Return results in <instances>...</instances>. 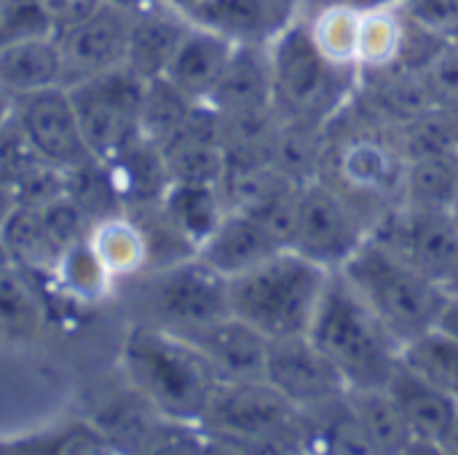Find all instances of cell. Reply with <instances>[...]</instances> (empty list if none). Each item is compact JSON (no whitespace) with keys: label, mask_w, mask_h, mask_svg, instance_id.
<instances>
[{"label":"cell","mask_w":458,"mask_h":455,"mask_svg":"<svg viewBox=\"0 0 458 455\" xmlns=\"http://www.w3.org/2000/svg\"><path fill=\"white\" fill-rule=\"evenodd\" d=\"M188 29L191 24H185L180 13L164 5H153V8L145 5L140 11H131L126 64L142 78L164 75Z\"/></svg>","instance_id":"cell-18"},{"label":"cell","mask_w":458,"mask_h":455,"mask_svg":"<svg viewBox=\"0 0 458 455\" xmlns=\"http://www.w3.org/2000/svg\"><path fill=\"white\" fill-rule=\"evenodd\" d=\"M185 13L196 27H207L231 40L250 38L266 24L263 0H199Z\"/></svg>","instance_id":"cell-29"},{"label":"cell","mask_w":458,"mask_h":455,"mask_svg":"<svg viewBox=\"0 0 458 455\" xmlns=\"http://www.w3.org/2000/svg\"><path fill=\"white\" fill-rule=\"evenodd\" d=\"M86 239L113 279L137 274L148 263L145 236H142L140 225L126 212L97 220Z\"/></svg>","instance_id":"cell-24"},{"label":"cell","mask_w":458,"mask_h":455,"mask_svg":"<svg viewBox=\"0 0 458 455\" xmlns=\"http://www.w3.org/2000/svg\"><path fill=\"white\" fill-rule=\"evenodd\" d=\"M19 204H16V198H13V193H11V188L0 180V225L5 223V217L16 209Z\"/></svg>","instance_id":"cell-38"},{"label":"cell","mask_w":458,"mask_h":455,"mask_svg":"<svg viewBox=\"0 0 458 455\" xmlns=\"http://www.w3.org/2000/svg\"><path fill=\"white\" fill-rule=\"evenodd\" d=\"M220 381H266L268 338L244 319L228 314L188 335Z\"/></svg>","instance_id":"cell-14"},{"label":"cell","mask_w":458,"mask_h":455,"mask_svg":"<svg viewBox=\"0 0 458 455\" xmlns=\"http://www.w3.org/2000/svg\"><path fill=\"white\" fill-rule=\"evenodd\" d=\"M421 78L437 105H458V51L437 54Z\"/></svg>","instance_id":"cell-35"},{"label":"cell","mask_w":458,"mask_h":455,"mask_svg":"<svg viewBox=\"0 0 458 455\" xmlns=\"http://www.w3.org/2000/svg\"><path fill=\"white\" fill-rule=\"evenodd\" d=\"M266 383L298 408H317L349 392L344 375L314 346L309 333L268 341Z\"/></svg>","instance_id":"cell-12"},{"label":"cell","mask_w":458,"mask_h":455,"mask_svg":"<svg viewBox=\"0 0 458 455\" xmlns=\"http://www.w3.org/2000/svg\"><path fill=\"white\" fill-rule=\"evenodd\" d=\"M362 241L365 239L360 233L354 212L333 188L317 182L301 185L298 223L290 249L330 271H338Z\"/></svg>","instance_id":"cell-11"},{"label":"cell","mask_w":458,"mask_h":455,"mask_svg":"<svg viewBox=\"0 0 458 455\" xmlns=\"http://www.w3.org/2000/svg\"><path fill=\"white\" fill-rule=\"evenodd\" d=\"M443 290H458V228L448 212L413 209L389 217L373 236Z\"/></svg>","instance_id":"cell-9"},{"label":"cell","mask_w":458,"mask_h":455,"mask_svg":"<svg viewBox=\"0 0 458 455\" xmlns=\"http://www.w3.org/2000/svg\"><path fill=\"white\" fill-rule=\"evenodd\" d=\"M40 314L43 306L32 284V274H27L13 260H5L0 265V327L27 335L40 322Z\"/></svg>","instance_id":"cell-28"},{"label":"cell","mask_w":458,"mask_h":455,"mask_svg":"<svg viewBox=\"0 0 458 455\" xmlns=\"http://www.w3.org/2000/svg\"><path fill=\"white\" fill-rule=\"evenodd\" d=\"M158 206L191 249H199L228 212L220 188L199 182H169Z\"/></svg>","instance_id":"cell-22"},{"label":"cell","mask_w":458,"mask_h":455,"mask_svg":"<svg viewBox=\"0 0 458 455\" xmlns=\"http://www.w3.org/2000/svg\"><path fill=\"white\" fill-rule=\"evenodd\" d=\"M458 193V153L416 156L405 172L408 206L448 212Z\"/></svg>","instance_id":"cell-25"},{"label":"cell","mask_w":458,"mask_h":455,"mask_svg":"<svg viewBox=\"0 0 458 455\" xmlns=\"http://www.w3.org/2000/svg\"><path fill=\"white\" fill-rule=\"evenodd\" d=\"M386 392L405 413L419 442H429V445L448 442L454 426L458 424V400L454 394L443 392L440 386L413 373L403 359L392 373Z\"/></svg>","instance_id":"cell-16"},{"label":"cell","mask_w":458,"mask_h":455,"mask_svg":"<svg viewBox=\"0 0 458 455\" xmlns=\"http://www.w3.org/2000/svg\"><path fill=\"white\" fill-rule=\"evenodd\" d=\"M40 215H43V220H46L51 236L56 239V244H59L62 249H67V247L83 241V239L89 236V231H91L89 215H86V212L78 206V201H72L67 193H64L62 198L46 204V206L40 209Z\"/></svg>","instance_id":"cell-33"},{"label":"cell","mask_w":458,"mask_h":455,"mask_svg":"<svg viewBox=\"0 0 458 455\" xmlns=\"http://www.w3.org/2000/svg\"><path fill=\"white\" fill-rule=\"evenodd\" d=\"M148 306L156 316V327L188 338L231 314L228 279L201 257L177 260L150 279Z\"/></svg>","instance_id":"cell-8"},{"label":"cell","mask_w":458,"mask_h":455,"mask_svg":"<svg viewBox=\"0 0 458 455\" xmlns=\"http://www.w3.org/2000/svg\"><path fill=\"white\" fill-rule=\"evenodd\" d=\"M201 426L244 445H295L303 418L301 408L266 381H220Z\"/></svg>","instance_id":"cell-5"},{"label":"cell","mask_w":458,"mask_h":455,"mask_svg":"<svg viewBox=\"0 0 458 455\" xmlns=\"http://www.w3.org/2000/svg\"><path fill=\"white\" fill-rule=\"evenodd\" d=\"M193 105L196 99L180 91L166 75L148 78L142 107H140V134L161 147L177 134V129L191 115Z\"/></svg>","instance_id":"cell-26"},{"label":"cell","mask_w":458,"mask_h":455,"mask_svg":"<svg viewBox=\"0 0 458 455\" xmlns=\"http://www.w3.org/2000/svg\"><path fill=\"white\" fill-rule=\"evenodd\" d=\"M233 48L236 43L231 38L207 27H191L164 75L191 99L204 102L217 86Z\"/></svg>","instance_id":"cell-17"},{"label":"cell","mask_w":458,"mask_h":455,"mask_svg":"<svg viewBox=\"0 0 458 455\" xmlns=\"http://www.w3.org/2000/svg\"><path fill=\"white\" fill-rule=\"evenodd\" d=\"M271 97H274L271 62H263L247 46H236L217 86L204 102L212 105L220 115H233V113L268 110Z\"/></svg>","instance_id":"cell-19"},{"label":"cell","mask_w":458,"mask_h":455,"mask_svg":"<svg viewBox=\"0 0 458 455\" xmlns=\"http://www.w3.org/2000/svg\"><path fill=\"white\" fill-rule=\"evenodd\" d=\"M338 271L400 346L437 327L448 290L427 279L381 241L365 239Z\"/></svg>","instance_id":"cell-4"},{"label":"cell","mask_w":458,"mask_h":455,"mask_svg":"<svg viewBox=\"0 0 458 455\" xmlns=\"http://www.w3.org/2000/svg\"><path fill=\"white\" fill-rule=\"evenodd\" d=\"M346 400L368 451L405 453L419 442L413 426L386 389H349Z\"/></svg>","instance_id":"cell-20"},{"label":"cell","mask_w":458,"mask_h":455,"mask_svg":"<svg viewBox=\"0 0 458 455\" xmlns=\"http://www.w3.org/2000/svg\"><path fill=\"white\" fill-rule=\"evenodd\" d=\"M274 97L301 121H322L330 115L349 83L341 75V62L330 59L317 38L303 27L287 29L271 54Z\"/></svg>","instance_id":"cell-7"},{"label":"cell","mask_w":458,"mask_h":455,"mask_svg":"<svg viewBox=\"0 0 458 455\" xmlns=\"http://www.w3.org/2000/svg\"><path fill=\"white\" fill-rule=\"evenodd\" d=\"M284 249L255 217L228 209L220 225L212 231V236L196 249V257H201L209 268L223 274L225 279H233L271 255Z\"/></svg>","instance_id":"cell-15"},{"label":"cell","mask_w":458,"mask_h":455,"mask_svg":"<svg viewBox=\"0 0 458 455\" xmlns=\"http://www.w3.org/2000/svg\"><path fill=\"white\" fill-rule=\"evenodd\" d=\"M62 86V56L54 35L0 46V88L11 97Z\"/></svg>","instance_id":"cell-21"},{"label":"cell","mask_w":458,"mask_h":455,"mask_svg":"<svg viewBox=\"0 0 458 455\" xmlns=\"http://www.w3.org/2000/svg\"><path fill=\"white\" fill-rule=\"evenodd\" d=\"M11 113H13V97H11L8 91L0 88V123H3Z\"/></svg>","instance_id":"cell-39"},{"label":"cell","mask_w":458,"mask_h":455,"mask_svg":"<svg viewBox=\"0 0 458 455\" xmlns=\"http://www.w3.org/2000/svg\"><path fill=\"white\" fill-rule=\"evenodd\" d=\"M169 3H174V5H180V8L185 11V8H191V5H196L199 0H169Z\"/></svg>","instance_id":"cell-42"},{"label":"cell","mask_w":458,"mask_h":455,"mask_svg":"<svg viewBox=\"0 0 458 455\" xmlns=\"http://www.w3.org/2000/svg\"><path fill=\"white\" fill-rule=\"evenodd\" d=\"M5 40V0H0V46Z\"/></svg>","instance_id":"cell-40"},{"label":"cell","mask_w":458,"mask_h":455,"mask_svg":"<svg viewBox=\"0 0 458 455\" xmlns=\"http://www.w3.org/2000/svg\"><path fill=\"white\" fill-rule=\"evenodd\" d=\"M344 172L346 180L362 190H386L397 180L394 156L384 145L370 139L349 145L344 156Z\"/></svg>","instance_id":"cell-31"},{"label":"cell","mask_w":458,"mask_h":455,"mask_svg":"<svg viewBox=\"0 0 458 455\" xmlns=\"http://www.w3.org/2000/svg\"><path fill=\"white\" fill-rule=\"evenodd\" d=\"M8 260V252H5V247H3V241H0V265Z\"/></svg>","instance_id":"cell-43"},{"label":"cell","mask_w":458,"mask_h":455,"mask_svg":"<svg viewBox=\"0 0 458 455\" xmlns=\"http://www.w3.org/2000/svg\"><path fill=\"white\" fill-rule=\"evenodd\" d=\"M413 19L429 32H451L458 27V0H413Z\"/></svg>","instance_id":"cell-36"},{"label":"cell","mask_w":458,"mask_h":455,"mask_svg":"<svg viewBox=\"0 0 458 455\" xmlns=\"http://www.w3.org/2000/svg\"><path fill=\"white\" fill-rule=\"evenodd\" d=\"M400 359L427 378L429 383L440 386L443 392L454 394L458 400V341L445 335L443 330H429L416 341L400 349Z\"/></svg>","instance_id":"cell-27"},{"label":"cell","mask_w":458,"mask_h":455,"mask_svg":"<svg viewBox=\"0 0 458 455\" xmlns=\"http://www.w3.org/2000/svg\"><path fill=\"white\" fill-rule=\"evenodd\" d=\"M129 24L131 11L118 0H105L94 16L62 35H54L62 56V86H75L123 64Z\"/></svg>","instance_id":"cell-13"},{"label":"cell","mask_w":458,"mask_h":455,"mask_svg":"<svg viewBox=\"0 0 458 455\" xmlns=\"http://www.w3.org/2000/svg\"><path fill=\"white\" fill-rule=\"evenodd\" d=\"M13 115L43 161L67 172L97 161L86 145L75 105L64 86L13 97Z\"/></svg>","instance_id":"cell-10"},{"label":"cell","mask_w":458,"mask_h":455,"mask_svg":"<svg viewBox=\"0 0 458 455\" xmlns=\"http://www.w3.org/2000/svg\"><path fill=\"white\" fill-rule=\"evenodd\" d=\"M448 217H451V223L458 228V193H456V198H454V204L448 206Z\"/></svg>","instance_id":"cell-41"},{"label":"cell","mask_w":458,"mask_h":455,"mask_svg":"<svg viewBox=\"0 0 458 455\" xmlns=\"http://www.w3.org/2000/svg\"><path fill=\"white\" fill-rule=\"evenodd\" d=\"M40 161V156L35 153V147L30 145L21 123L16 121V115L11 113L3 123H0V180H11L13 174H19L24 166Z\"/></svg>","instance_id":"cell-34"},{"label":"cell","mask_w":458,"mask_h":455,"mask_svg":"<svg viewBox=\"0 0 458 455\" xmlns=\"http://www.w3.org/2000/svg\"><path fill=\"white\" fill-rule=\"evenodd\" d=\"M330 268L284 247L260 265L228 279L231 314L271 338L306 335Z\"/></svg>","instance_id":"cell-3"},{"label":"cell","mask_w":458,"mask_h":455,"mask_svg":"<svg viewBox=\"0 0 458 455\" xmlns=\"http://www.w3.org/2000/svg\"><path fill=\"white\" fill-rule=\"evenodd\" d=\"M54 279H56L59 290L75 300H97L107 292V287L113 282V276L107 274V268L99 263L97 252L91 249L89 239H83L62 252Z\"/></svg>","instance_id":"cell-30"},{"label":"cell","mask_w":458,"mask_h":455,"mask_svg":"<svg viewBox=\"0 0 458 455\" xmlns=\"http://www.w3.org/2000/svg\"><path fill=\"white\" fill-rule=\"evenodd\" d=\"M0 241L8 252V260L21 265L27 274L54 276L62 257V247L51 236L40 209L16 206L0 225Z\"/></svg>","instance_id":"cell-23"},{"label":"cell","mask_w":458,"mask_h":455,"mask_svg":"<svg viewBox=\"0 0 458 455\" xmlns=\"http://www.w3.org/2000/svg\"><path fill=\"white\" fill-rule=\"evenodd\" d=\"M437 330H443L445 335L458 341V295H448L445 308H443V314L437 319Z\"/></svg>","instance_id":"cell-37"},{"label":"cell","mask_w":458,"mask_h":455,"mask_svg":"<svg viewBox=\"0 0 458 455\" xmlns=\"http://www.w3.org/2000/svg\"><path fill=\"white\" fill-rule=\"evenodd\" d=\"M5 185L11 188L19 206L43 209L46 204H51L67 193V169L54 166L40 158V161L24 166L11 180H5Z\"/></svg>","instance_id":"cell-32"},{"label":"cell","mask_w":458,"mask_h":455,"mask_svg":"<svg viewBox=\"0 0 458 455\" xmlns=\"http://www.w3.org/2000/svg\"><path fill=\"white\" fill-rule=\"evenodd\" d=\"M309 338L344 375L349 389H386L400 365L403 346L341 271L330 274Z\"/></svg>","instance_id":"cell-2"},{"label":"cell","mask_w":458,"mask_h":455,"mask_svg":"<svg viewBox=\"0 0 458 455\" xmlns=\"http://www.w3.org/2000/svg\"><path fill=\"white\" fill-rule=\"evenodd\" d=\"M148 78L126 62L89 80L67 86L86 145L99 164L115 158L140 137V107Z\"/></svg>","instance_id":"cell-6"},{"label":"cell","mask_w":458,"mask_h":455,"mask_svg":"<svg viewBox=\"0 0 458 455\" xmlns=\"http://www.w3.org/2000/svg\"><path fill=\"white\" fill-rule=\"evenodd\" d=\"M123 370L142 402L172 424H201L220 383L207 357L182 335L156 324L137 327L123 343Z\"/></svg>","instance_id":"cell-1"}]
</instances>
